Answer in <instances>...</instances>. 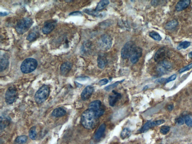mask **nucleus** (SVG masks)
I'll return each instance as SVG.
<instances>
[{"instance_id": "nucleus-1", "label": "nucleus", "mask_w": 192, "mask_h": 144, "mask_svg": "<svg viewBox=\"0 0 192 144\" xmlns=\"http://www.w3.org/2000/svg\"><path fill=\"white\" fill-rule=\"evenodd\" d=\"M98 118L95 111L88 109L83 112L81 116V124L85 128L91 130L95 127Z\"/></svg>"}, {"instance_id": "nucleus-2", "label": "nucleus", "mask_w": 192, "mask_h": 144, "mask_svg": "<svg viewBox=\"0 0 192 144\" xmlns=\"http://www.w3.org/2000/svg\"><path fill=\"white\" fill-rule=\"evenodd\" d=\"M33 24V21L30 18H24L20 20L16 24V31L20 34H23L27 32Z\"/></svg>"}, {"instance_id": "nucleus-3", "label": "nucleus", "mask_w": 192, "mask_h": 144, "mask_svg": "<svg viewBox=\"0 0 192 144\" xmlns=\"http://www.w3.org/2000/svg\"><path fill=\"white\" fill-rule=\"evenodd\" d=\"M38 65L37 60L33 58H27L22 63L20 69L22 73L28 74L34 71Z\"/></svg>"}, {"instance_id": "nucleus-4", "label": "nucleus", "mask_w": 192, "mask_h": 144, "mask_svg": "<svg viewBox=\"0 0 192 144\" xmlns=\"http://www.w3.org/2000/svg\"><path fill=\"white\" fill-rule=\"evenodd\" d=\"M50 94V88L47 85H43L36 92L35 100L38 104H42L45 101Z\"/></svg>"}, {"instance_id": "nucleus-5", "label": "nucleus", "mask_w": 192, "mask_h": 144, "mask_svg": "<svg viewBox=\"0 0 192 144\" xmlns=\"http://www.w3.org/2000/svg\"><path fill=\"white\" fill-rule=\"evenodd\" d=\"M136 47V46L134 42L132 41L127 42L122 48L121 52L122 58L127 59L130 58Z\"/></svg>"}, {"instance_id": "nucleus-6", "label": "nucleus", "mask_w": 192, "mask_h": 144, "mask_svg": "<svg viewBox=\"0 0 192 144\" xmlns=\"http://www.w3.org/2000/svg\"><path fill=\"white\" fill-rule=\"evenodd\" d=\"M98 43L101 49L104 51L108 50L112 47V39L108 35H103L101 37Z\"/></svg>"}, {"instance_id": "nucleus-7", "label": "nucleus", "mask_w": 192, "mask_h": 144, "mask_svg": "<svg viewBox=\"0 0 192 144\" xmlns=\"http://www.w3.org/2000/svg\"><path fill=\"white\" fill-rule=\"evenodd\" d=\"M172 66L169 62L164 60L158 63L157 67V71L159 75L168 74L171 71Z\"/></svg>"}, {"instance_id": "nucleus-8", "label": "nucleus", "mask_w": 192, "mask_h": 144, "mask_svg": "<svg viewBox=\"0 0 192 144\" xmlns=\"http://www.w3.org/2000/svg\"><path fill=\"white\" fill-rule=\"evenodd\" d=\"M17 89L13 87H10L8 88L5 94L6 102L8 104L13 103L17 97Z\"/></svg>"}, {"instance_id": "nucleus-9", "label": "nucleus", "mask_w": 192, "mask_h": 144, "mask_svg": "<svg viewBox=\"0 0 192 144\" xmlns=\"http://www.w3.org/2000/svg\"><path fill=\"white\" fill-rule=\"evenodd\" d=\"M168 54V50L167 48H159L155 53L154 60L158 63L165 60L166 57Z\"/></svg>"}, {"instance_id": "nucleus-10", "label": "nucleus", "mask_w": 192, "mask_h": 144, "mask_svg": "<svg viewBox=\"0 0 192 144\" xmlns=\"http://www.w3.org/2000/svg\"><path fill=\"white\" fill-rule=\"evenodd\" d=\"M112 94L110 95L108 98L109 105L112 107L115 106L117 102L119 101L122 98V95L120 93L113 91Z\"/></svg>"}, {"instance_id": "nucleus-11", "label": "nucleus", "mask_w": 192, "mask_h": 144, "mask_svg": "<svg viewBox=\"0 0 192 144\" xmlns=\"http://www.w3.org/2000/svg\"><path fill=\"white\" fill-rule=\"evenodd\" d=\"M142 50L140 47H136L134 52L130 57V60L133 64L138 62L140 58L142 56Z\"/></svg>"}, {"instance_id": "nucleus-12", "label": "nucleus", "mask_w": 192, "mask_h": 144, "mask_svg": "<svg viewBox=\"0 0 192 144\" xmlns=\"http://www.w3.org/2000/svg\"><path fill=\"white\" fill-rule=\"evenodd\" d=\"M94 88L91 86H88L84 88L81 94V98L83 101L88 100L94 91Z\"/></svg>"}, {"instance_id": "nucleus-13", "label": "nucleus", "mask_w": 192, "mask_h": 144, "mask_svg": "<svg viewBox=\"0 0 192 144\" xmlns=\"http://www.w3.org/2000/svg\"><path fill=\"white\" fill-rule=\"evenodd\" d=\"M56 23L54 21H48L45 23L44 26L42 29V32L46 34H48L54 29Z\"/></svg>"}, {"instance_id": "nucleus-14", "label": "nucleus", "mask_w": 192, "mask_h": 144, "mask_svg": "<svg viewBox=\"0 0 192 144\" xmlns=\"http://www.w3.org/2000/svg\"><path fill=\"white\" fill-rule=\"evenodd\" d=\"M190 2L191 1L189 0L179 1L175 6L176 10L179 12L186 9L189 7Z\"/></svg>"}, {"instance_id": "nucleus-15", "label": "nucleus", "mask_w": 192, "mask_h": 144, "mask_svg": "<svg viewBox=\"0 0 192 144\" xmlns=\"http://www.w3.org/2000/svg\"><path fill=\"white\" fill-rule=\"evenodd\" d=\"M106 128V124H101L95 134L94 139L97 140L100 139L103 137L104 133L105 132Z\"/></svg>"}, {"instance_id": "nucleus-16", "label": "nucleus", "mask_w": 192, "mask_h": 144, "mask_svg": "<svg viewBox=\"0 0 192 144\" xmlns=\"http://www.w3.org/2000/svg\"><path fill=\"white\" fill-rule=\"evenodd\" d=\"M83 12L85 13H86L87 14L89 15L97 17H100V18L104 17V16H105L104 13H99L96 11L95 10H93L91 9H85L83 10Z\"/></svg>"}, {"instance_id": "nucleus-17", "label": "nucleus", "mask_w": 192, "mask_h": 144, "mask_svg": "<svg viewBox=\"0 0 192 144\" xmlns=\"http://www.w3.org/2000/svg\"><path fill=\"white\" fill-rule=\"evenodd\" d=\"M72 67V64L69 62L63 63L61 66V73L63 75L67 74L71 70Z\"/></svg>"}, {"instance_id": "nucleus-18", "label": "nucleus", "mask_w": 192, "mask_h": 144, "mask_svg": "<svg viewBox=\"0 0 192 144\" xmlns=\"http://www.w3.org/2000/svg\"><path fill=\"white\" fill-rule=\"evenodd\" d=\"M66 111L62 108H58L55 109L52 113V116L55 117H61L65 116L66 114Z\"/></svg>"}, {"instance_id": "nucleus-19", "label": "nucleus", "mask_w": 192, "mask_h": 144, "mask_svg": "<svg viewBox=\"0 0 192 144\" xmlns=\"http://www.w3.org/2000/svg\"><path fill=\"white\" fill-rule=\"evenodd\" d=\"M101 103L99 100H96L92 101L89 105V109H91L93 111H97L101 109Z\"/></svg>"}, {"instance_id": "nucleus-20", "label": "nucleus", "mask_w": 192, "mask_h": 144, "mask_svg": "<svg viewBox=\"0 0 192 144\" xmlns=\"http://www.w3.org/2000/svg\"><path fill=\"white\" fill-rule=\"evenodd\" d=\"M97 62L98 67L100 69H103L106 65L107 60L106 57L100 55L97 58Z\"/></svg>"}, {"instance_id": "nucleus-21", "label": "nucleus", "mask_w": 192, "mask_h": 144, "mask_svg": "<svg viewBox=\"0 0 192 144\" xmlns=\"http://www.w3.org/2000/svg\"><path fill=\"white\" fill-rule=\"evenodd\" d=\"M110 3L109 1H102L98 3L95 8V11L98 12L106 8Z\"/></svg>"}, {"instance_id": "nucleus-22", "label": "nucleus", "mask_w": 192, "mask_h": 144, "mask_svg": "<svg viewBox=\"0 0 192 144\" xmlns=\"http://www.w3.org/2000/svg\"><path fill=\"white\" fill-rule=\"evenodd\" d=\"M178 25V21L176 20H173L170 21L165 24V28L166 29L170 30L176 28Z\"/></svg>"}, {"instance_id": "nucleus-23", "label": "nucleus", "mask_w": 192, "mask_h": 144, "mask_svg": "<svg viewBox=\"0 0 192 144\" xmlns=\"http://www.w3.org/2000/svg\"><path fill=\"white\" fill-rule=\"evenodd\" d=\"M9 65V61L8 59L5 58H2L1 59L0 65V71L2 72L5 70Z\"/></svg>"}, {"instance_id": "nucleus-24", "label": "nucleus", "mask_w": 192, "mask_h": 144, "mask_svg": "<svg viewBox=\"0 0 192 144\" xmlns=\"http://www.w3.org/2000/svg\"><path fill=\"white\" fill-rule=\"evenodd\" d=\"M191 43L187 41H184L179 43L177 47V49L180 50L182 49H185L190 46Z\"/></svg>"}, {"instance_id": "nucleus-25", "label": "nucleus", "mask_w": 192, "mask_h": 144, "mask_svg": "<svg viewBox=\"0 0 192 144\" xmlns=\"http://www.w3.org/2000/svg\"><path fill=\"white\" fill-rule=\"evenodd\" d=\"M27 137L23 135L17 137L15 141V142L16 144H24L27 142Z\"/></svg>"}, {"instance_id": "nucleus-26", "label": "nucleus", "mask_w": 192, "mask_h": 144, "mask_svg": "<svg viewBox=\"0 0 192 144\" xmlns=\"http://www.w3.org/2000/svg\"><path fill=\"white\" fill-rule=\"evenodd\" d=\"M131 131L129 129L125 128L123 129L121 133V137L122 139L127 138L130 136Z\"/></svg>"}, {"instance_id": "nucleus-27", "label": "nucleus", "mask_w": 192, "mask_h": 144, "mask_svg": "<svg viewBox=\"0 0 192 144\" xmlns=\"http://www.w3.org/2000/svg\"><path fill=\"white\" fill-rule=\"evenodd\" d=\"M149 35L150 37L155 40L159 41L161 40L162 37L158 32L153 31L150 32Z\"/></svg>"}, {"instance_id": "nucleus-28", "label": "nucleus", "mask_w": 192, "mask_h": 144, "mask_svg": "<svg viewBox=\"0 0 192 144\" xmlns=\"http://www.w3.org/2000/svg\"><path fill=\"white\" fill-rule=\"evenodd\" d=\"M152 127H153L152 122L148 121L144 124L143 127L141 129L140 131L141 132H145V131H146L147 130H149V129L151 128Z\"/></svg>"}, {"instance_id": "nucleus-29", "label": "nucleus", "mask_w": 192, "mask_h": 144, "mask_svg": "<svg viewBox=\"0 0 192 144\" xmlns=\"http://www.w3.org/2000/svg\"><path fill=\"white\" fill-rule=\"evenodd\" d=\"M124 80H123L121 81L116 82L114 83V84H110V85H108V86L104 88V89L107 91H110L111 90H112V89L116 87L118 84L123 82V81Z\"/></svg>"}, {"instance_id": "nucleus-30", "label": "nucleus", "mask_w": 192, "mask_h": 144, "mask_svg": "<svg viewBox=\"0 0 192 144\" xmlns=\"http://www.w3.org/2000/svg\"><path fill=\"white\" fill-rule=\"evenodd\" d=\"M29 136L32 140L35 139L37 138V134L36 131L35 127H33L31 128L29 132Z\"/></svg>"}, {"instance_id": "nucleus-31", "label": "nucleus", "mask_w": 192, "mask_h": 144, "mask_svg": "<svg viewBox=\"0 0 192 144\" xmlns=\"http://www.w3.org/2000/svg\"><path fill=\"white\" fill-rule=\"evenodd\" d=\"M170 130V127L167 126H163L160 128V132L164 135L166 134Z\"/></svg>"}, {"instance_id": "nucleus-32", "label": "nucleus", "mask_w": 192, "mask_h": 144, "mask_svg": "<svg viewBox=\"0 0 192 144\" xmlns=\"http://www.w3.org/2000/svg\"><path fill=\"white\" fill-rule=\"evenodd\" d=\"M185 122L188 126L192 128V120L189 116H187L184 118Z\"/></svg>"}, {"instance_id": "nucleus-33", "label": "nucleus", "mask_w": 192, "mask_h": 144, "mask_svg": "<svg viewBox=\"0 0 192 144\" xmlns=\"http://www.w3.org/2000/svg\"><path fill=\"white\" fill-rule=\"evenodd\" d=\"M192 68V63L191 64L188 65L184 67V68H182L179 70V73H184V72L188 71L190 70Z\"/></svg>"}, {"instance_id": "nucleus-34", "label": "nucleus", "mask_w": 192, "mask_h": 144, "mask_svg": "<svg viewBox=\"0 0 192 144\" xmlns=\"http://www.w3.org/2000/svg\"><path fill=\"white\" fill-rule=\"evenodd\" d=\"M36 37H37V35H36L35 33H32L27 36V40L29 41H32L34 40Z\"/></svg>"}, {"instance_id": "nucleus-35", "label": "nucleus", "mask_w": 192, "mask_h": 144, "mask_svg": "<svg viewBox=\"0 0 192 144\" xmlns=\"http://www.w3.org/2000/svg\"><path fill=\"white\" fill-rule=\"evenodd\" d=\"M165 122V120H159L152 122L153 127L161 125V124L164 123Z\"/></svg>"}, {"instance_id": "nucleus-36", "label": "nucleus", "mask_w": 192, "mask_h": 144, "mask_svg": "<svg viewBox=\"0 0 192 144\" xmlns=\"http://www.w3.org/2000/svg\"><path fill=\"white\" fill-rule=\"evenodd\" d=\"M176 77L177 75L176 74H173L172 76L169 77L167 79H166L165 82L166 83H169L170 82L176 80Z\"/></svg>"}, {"instance_id": "nucleus-37", "label": "nucleus", "mask_w": 192, "mask_h": 144, "mask_svg": "<svg viewBox=\"0 0 192 144\" xmlns=\"http://www.w3.org/2000/svg\"><path fill=\"white\" fill-rule=\"evenodd\" d=\"M184 119H183L182 118L180 117L177 118V120H176V123L179 125H182L184 124Z\"/></svg>"}, {"instance_id": "nucleus-38", "label": "nucleus", "mask_w": 192, "mask_h": 144, "mask_svg": "<svg viewBox=\"0 0 192 144\" xmlns=\"http://www.w3.org/2000/svg\"><path fill=\"white\" fill-rule=\"evenodd\" d=\"M108 80L107 79H102L99 82V84L101 86L106 85L108 84Z\"/></svg>"}, {"instance_id": "nucleus-39", "label": "nucleus", "mask_w": 192, "mask_h": 144, "mask_svg": "<svg viewBox=\"0 0 192 144\" xmlns=\"http://www.w3.org/2000/svg\"><path fill=\"white\" fill-rule=\"evenodd\" d=\"M70 15L73 16H79L82 15V13L81 12H72V13H71Z\"/></svg>"}, {"instance_id": "nucleus-40", "label": "nucleus", "mask_w": 192, "mask_h": 144, "mask_svg": "<svg viewBox=\"0 0 192 144\" xmlns=\"http://www.w3.org/2000/svg\"><path fill=\"white\" fill-rule=\"evenodd\" d=\"M160 2L159 1H151V4L153 6H157Z\"/></svg>"}, {"instance_id": "nucleus-41", "label": "nucleus", "mask_w": 192, "mask_h": 144, "mask_svg": "<svg viewBox=\"0 0 192 144\" xmlns=\"http://www.w3.org/2000/svg\"><path fill=\"white\" fill-rule=\"evenodd\" d=\"M166 79H158L157 80H156V82L157 83H159V84H161V83H163V82H165Z\"/></svg>"}, {"instance_id": "nucleus-42", "label": "nucleus", "mask_w": 192, "mask_h": 144, "mask_svg": "<svg viewBox=\"0 0 192 144\" xmlns=\"http://www.w3.org/2000/svg\"><path fill=\"white\" fill-rule=\"evenodd\" d=\"M173 105H170L168 107V110H169V111H172L173 109Z\"/></svg>"}, {"instance_id": "nucleus-43", "label": "nucleus", "mask_w": 192, "mask_h": 144, "mask_svg": "<svg viewBox=\"0 0 192 144\" xmlns=\"http://www.w3.org/2000/svg\"><path fill=\"white\" fill-rule=\"evenodd\" d=\"M8 14V12H1V16H7V15Z\"/></svg>"}, {"instance_id": "nucleus-44", "label": "nucleus", "mask_w": 192, "mask_h": 144, "mask_svg": "<svg viewBox=\"0 0 192 144\" xmlns=\"http://www.w3.org/2000/svg\"><path fill=\"white\" fill-rule=\"evenodd\" d=\"M188 56L190 59H192V52H190L188 54Z\"/></svg>"}]
</instances>
